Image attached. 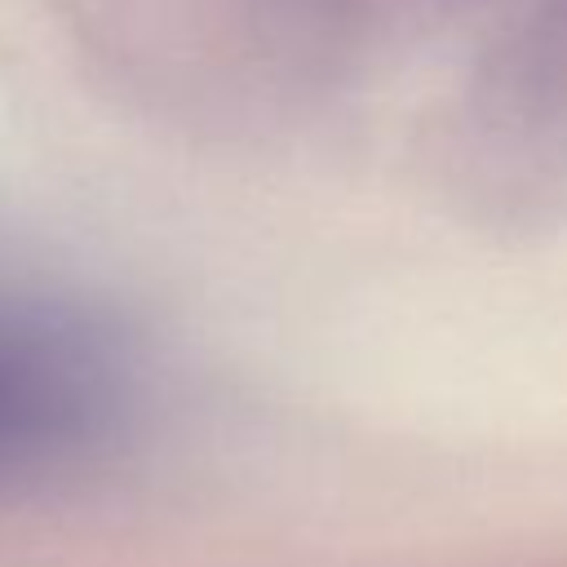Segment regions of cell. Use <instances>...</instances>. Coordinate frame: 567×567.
Wrapping results in <instances>:
<instances>
[{
    "mask_svg": "<svg viewBox=\"0 0 567 567\" xmlns=\"http://www.w3.org/2000/svg\"><path fill=\"white\" fill-rule=\"evenodd\" d=\"M151 363L102 306L0 284V501L80 483L142 430Z\"/></svg>",
    "mask_w": 567,
    "mask_h": 567,
    "instance_id": "obj_1",
    "label": "cell"
}]
</instances>
